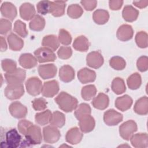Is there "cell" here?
I'll return each instance as SVG.
<instances>
[{
	"label": "cell",
	"mask_w": 148,
	"mask_h": 148,
	"mask_svg": "<svg viewBox=\"0 0 148 148\" xmlns=\"http://www.w3.org/2000/svg\"><path fill=\"white\" fill-rule=\"evenodd\" d=\"M59 108L65 112H71L77 106L78 101L66 92H61L54 99Z\"/></svg>",
	"instance_id": "obj_1"
},
{
	"label": "cell",
	"mask_w": 148,
	"mask_h": 148,
	"mask_svg": "<svg viewBox=\"0 0 148 148\" xmlns=\"http://www.w3.org/2000/svg\"><path fill=\"white\" fill-rule=\"evenodd\" d=\"M25 139L21 143H25L27 146L29 145H39L42 142V135L41 130L38 125L32 124L27 129L25 135Z\"/></svg>",
	"instance_id": "obj_2"
},
{
	"label": "cell",
	"mask_w": 148,
	"mask_h": 148,
	"mask_svg": "<svg viewBox=\"0 0 148 148\" xmlns=\"http://www.w3.org/2000/svg\"><path fill=\"white\" fill-rule=\"evenodd\" d=\"M4 93L5 97L10 100L19 99L24 94V86L22 83L8 84L5 88Z\"/></svg>",
	"instance_id": "obj_3"
},
{
	"label": "cell",
	"mask_w": 148,
	"mask_h": 148,
	"mask_svg": "<svg viewBox=\"0 0 148 148\" xmlns=\"http://www.w3.org/2000/svg\"><path fill=\"white\" fill-rule=\"evenodd\" d=\"M34 55L39 63L54 61L56 56L54 51L46 47H42L34 51Z\"/></svg>",
	"instance_id": "obj_4"
},
{
	"label": "cell",
	"mask_w": 148,
	"mask_h": 148,
	"mask_svg": "<svg viewBox=\"0 0 148 148\" xmlns=\"http://www.w3.org/2000/svg\"><path fill=\"white\" fill-rule=\"evenodd\" d=\"M137 129V124L134 120H128L119 127V134L123 139L129 140Z\"/></svg>",
	"instance_id": "obj_5"
},
{
	"label": "cell",
	"mask_w": 148,
	"mask_h": 148,
	"mask_svg": "<svg viewBox=\"0 0 148 148\" xmlns=\"http://www.w3.org/2000/svg\"><path fill=\"white\" fill-rule=\"evenodd\" d=\"M57 128L51 125L43 128V139L46 143H54L59 140L61 137V133Z\"/></svg>",
	"instance_id": "obj_6"
},
{
	"label": "cell",
	"mask_w": 148,
	"mask_h": 148,
	"mask_svg": "<svg viewBox=\"0 0 148 148\" xmlns=\"http://www.w3.org/2000/svg\"><path fill=\"white\" fill-rule=\"evenodd\" d=\"M25 77V71L20 68L5 74V78L8 84L22 83L24 81Z\"/></svg>",
	"instance_id": "obj_7"
},
{
	"label": "cell",
	"mask_w": 148,
	"mask_h": 148,
	"mask_svg": "<svg viewBox=\"0 0 148 148\" xmlns=\"http://www.w3.org/2000/svg\"><path fill=\"white\" fill-rule=\"evenodd\" d=\"M42 86L41 80L35 76L29 77L25 82L27 91L29 94L32 96L38 95L42 91Z\"/></svg>",
	"instance_id": "obj_8"
},
{
	"label": "cell",
	"mask_w": 148,
	"mask_h": 148,
	"mask_svg": "<svg viewBox=\"0 0 148 148\" xmlns=\"http://www.w3.org/2000/svg\"><path fill=\"white\" fill-rule=\"evenodd\" d=\"M21 136L16 129H10L6 133L5 146L10 148H16L21 143Z\"/></svg>",
	"instance_id": "obj_9"
},
{
	"label": "cell",
	"mask_w": 148,
	"mask_h": 148,
	"mask_svg": "<svg viewBox=\"0 0 148 148\" xmlns=\"http://www.w3.org/2000/svg\"><path fill=\"white\" fill-rule=\"evenodd\" d=\"M123 119V114L113 109L108 110L103 114V121L109 126L117 125L122 121Z\"/></svg>",
	"instance_id": "obj_10"
},
{
	"label": "cell",
	"mask_w": 148,
	"mask_h": 148,
	"mask_svg": "<svg viewBox=\"0 0 148 148\" xmlns=\"http://www.w3.org/2000/svg\"><path fill=\"white\" fill-rule=\"evenodd\" d=\"M59 91V84L57 81L53 80L43 83L42 89V94L43 97L51 98L56 95Z\"/></svg>",
	"instance_id": "obj_11"
},
{
	"label": "cell",
	"mask_w": 148,
	"mask_h": 148,
	"mask_svg": "<svg viewBox=\"0 0 148 148\" xmlns=\"http://www.w3.org/2000/svg\"><path fill=\"white\" fill-rule=\"evenodd\" d=\"M11 115L16 119H22L26 116L28 110L25 106L18 101L12 102L9 107Z\"/></svg>",
	"instance_id": "obj_12"
},
{
	"label": "cell",
	"mask_w": 148,
	"mask_h": 148,
	"mask_svg": "<svg viewBox=\"0 0 148 148\" xmlns=\"http://www.w3.org/2000/svg\"><path fill=\"white\" fill-rule=\"evenodd\" d=\"M103 58L100 52L94 51L89 53L86 57L88 66L94 69L99 68L103 64Z\"/></svg>",
	"instance_id": "obj_13"
},
{
	"label": "cell",
	"mask_w": 148,
	"mask_h": 148,
	"mask_svg": "<svg viewBox=\"0 0 148 148\" xmlns=\"http://www.w3.org/2000/svg\"><path fill=\"white\" fill-rule=\"evenodd\" d=\"M57 68L53 64L40 65L38 67V73L43 79H49L56 76Z\"/></svg>",
	"instance_id": "obj_14"
},
{
	"label": "cell",
	"mask_w": 148,
	"mask_h": 148,
	"mask_svg": "<svg viewBox=\"0 0 148 148\" xmlns=\"http://www.w3.org/2000/svg\"><path fill=\"white\" fill-rule=\"evenodd\" d=\"M79 121L80 130L82 132H90L92 131L95 127V120L94 117L91 116V114L83 116L80 120H79Z\"/></svg>",
	"instance_id": "obj_15"
},
{
	"label": "cell",
	"mask_w": 148,
	"mask_h": 148,
	"mask_svg": "<svg viewBox=\"0 0 148 148\" xmlns=\"http://www.w3.org/2000/svg\"><path fill=\"white\" fill-rule=\"evenodd\" d=\"M134 35L133 28L128 24L121 25L117 29L116 36L121 41H128L132 39Z\"/></svg>",
	"instance_id": "obj_16"
},
{
	"label": "cell",
	"mask_w": 148,
	"mask_h": 148,
	"mask_svg": "<svg viewBox=\"0 0 148 148\" xmlns=\"http://www.w3.org/2000/svg\"><path fill=\"white\" fill-rule=\"evenodd\" d=\"M79 80L82 84L93 82L96 79V73L95 71L87 68H83L77 72Z\"/></svg>",
	"instance_id": "obj_17"
},
{
	"label": "cell",
	"mask_w": 148,
	"mask_h": 148,
	"mask_svg": "<svg viewBox=\"0 0 148 148\" xmlns=\"http://www.w3.org/2000/svg\"><path fill=\"white\" fill-rule=\"evenodd\" d=\"M83 136L81 130L77 127L71 128L66 134V141L71 145H77L80 142Z\"/></svg>",
	"instance_id": "obj_18"
},
{
	"label": "cell",
	"mask_w": 148,
	"mask_h": 148,
	"mask_svg": "<svg viewBox=\"0 0 148 148\" xmlns=\"http://www.w3.org/2000/svg\"><path fill=\"white\" fill-rule=\"evenodd\" d=\"M1 13L2 16L12 21L14 19L17 14L16 6L9 2H5L1 5Z\"/></svg>",
	"instance_id": "obj_19"
},
{
	"label": "cell",
	"mask_w": 148,
	"mask_h": 148,
	"mask_svg": "<svg viewBox=\"0 0 148 148\" xmlns=\"http://www.w3.org/2000/svg\"><path fill=\"white\" fill-rule=\"evenodd\" d=\"M19 11L21 17L26 21L32 19L36 13L34 5L28 2L23 3L20 7Z\"/></svg>",
	"instance_id": "obj_20"
},
{
	"label": "cell",
	"mask_w": 148,
	"mask_h": 148,
	"mask_svg": "<svg viewBox=\"0 0 148 148\" xmlns=\"http://www.w3.org/2000/svg\"><path fill=\"white\" fill-rule=\"evenodd\" d=\"M132 145L136 148H145L148 146V137L146 133H138L130 138Z\"/></svg>",
	"instance_id": "obj_21"
},
{
	"label": "cell",
	"mask_w": 148,
	"mask_h": 148,
	"mask_svg": "<svg viewBox=\"0 0 148 148\" xmlns=\"http://www.w3.org/2000/svg\"><path fill=\"white\" fill-rule=\"evenodd\" d=\"M66 1H50L49 13L54 17H61L65 13Z\"/></svg>",
	"instance_id": "obj_22"
},
{
	"label": "cell",
	"mask_w": 148,
	"mask_h": 148,
	"mask_svg": "<svg viewBox=\"0 0 148 148\" xmlns=\"http://www.w3.org/2000/svg\"><path fill=\"white\" fill-rule=\"evenodd\" d=\"M75 72L73 68L69 65L62 66L59 71V77L61 81L68 83L73 80L75 78Z\"/></svg>",
	"instance_id": "obj_23"
},
{
	"label": "cell",
	"mask_w": 148,
	"mask_h": 148,
	"mask_svg": "<svg viewBox=\"0 0 148 148\" xmlns=\"http://www.w3.org/2000/svg\"><path fill=\"white\" fill-rule=\"evenodd\" d=\"M20 65L25 69H31L37 65V59L30 53L22 54L18 60Z\"/></svg>",
	"instance_id": "obj_24"
},
{
	"label": "cell",
	"mask_w": 148,
	"mask_h": 148,
	"mask_svg": "<svg viewBox=\"0 0 148 148\" xmlns=\"http://www.w3.org/2000/svg\"><path fill=\"white\" fill-rule=\"evenodd\" d=\"M109 99L108 96L102 92H100L98 95L93 98L92 105L94 108L99 110H104L109 105Z\"/></svg>",
	"instance_id": "obj_25"
},
{
	"label": "cell",
	"mask_w": 148,
	"mask_h": 148,
	"mask_svg": "<svg viewBox=\"0 0 148 148\" xmlns=\"http://www.w3.org/2000/svg\"><path fill=\"white\" fill-rule=\"evenodd\" d=\"M133 100L128 95H124L117 98L115 101V106L120 110L124 112L129 109L132 106Z\"/></svg>",
	"instance_id": "obj_26"
},
{
	"label": "cell",
	"mask_w": 148,
	"mask_h": 148,
	"mask_svg": "<svg viewBox=\"0 0 148 148\" xmlns=\"http://www.w3.org/2000/svg\"><path fill=\"white\" fill-rule=\"evenodd\" d=\"M7 40L10 49L13 51H19L24 46V42L21 38L14 33H10L7 37Z\"/></svg>",
	"instance_id": "obj_27"
},
{
	"label": "cell",
	"mask_w": 148,
	"mask_h": 148,
	"mask_svg": "<svg viewBox=\"0 0 148 148\" xmlns=\"http://www.w3.org/2000/svg\"><path fill=\"white\" fill-rule=\"evenodd\" d=\"M134 112L139 115H146L148 113V99L146 96L138 99L134 106Z\"/></svg>",
	"instance_id": "obj_28"
},
{
	"label": "cell",
	"mask_w": 148,
	"mask_h": 148,
	"mask_svg": "<svg viewBox=\"0 0 148 148\" xmlns=\"http://www.w3.org/2000/svg\"><path fill=\"white\" fill-rule=\"evenodd\" d=\"M139 13V11L132 6L126 5L123 10L122 16L125 21L127 22H133L137 19Z\"/></svg>",
	"instance_id": "obj_29"
},
{
	"label": "cell",
	"mask_w": 148,
	"mask_h": 148,
	"mask_svg": "<svg viewBox=\"0 0 148 148\" xmlns=\"http://www.w3.org/2000/svg\"><path fill=\"white\" fill-rule=\"evenodd\" d=\"M42 45L47 47L53 51H56L60 46L58 38L54 35H48L43 37L42 41Z\"/></svg>",
	"instance_id": "obj_30"
},
{
	"label": "cell",
	"mask_w": 148,
	"mask_h": 148,
	"mask_svg": "<svg viewBox=\"0 0 148 148\" xmlns=\"http://www.w3.org/2000/svg\"><path fill=\"white\" fill-rule=\"evenodd\" d=\"M89 41L84 35L77 36L73 43V48L79 51H86L89 49Z\"/></svg>",
	"instance_id": "obj_31"
},
{
	"label": "cell",
	"mask_w": 148,
	"mask_h": 148,
	"mask_svg": "<svg viewBox=\"0 0 148 148\" xmlns=\"http://www.w3.org/2000/svg\"><path fill=\"white\" fill-rule=\"evenodd\" d=\"M94 21L99 25H102L108 22L109 18V14L108 12L104 9H97L92 14Z\"/></svg>",
	"instance_id": "obj_32"
},
{
	"label": "cell",
	"mask_w": 148,
	"mask_h": 148,
	"mask_svg": "<svg viewBox=\"0 0 148 148\" xmlns=\"http://www.w3.org/2000/svg\"><path fill=\"white\" fill-rule=\"evenodd\" d=\"M45 26V20L43 17L39 14H36L29 23V28L34 31H40L43 30Z\"/></svg>",
	"instance_id": "obj_33"
},
{
	"label": "cell",
	"mask_w": 148,
	"mask_h": 148,
	"mask_svg": "<svg viewBox=\"0 0 148 148\" xmlns=\"http://www.w3.org/2000/svg\"><path fill=\"white\" fill-rule=\"evenodd\" d=\"M50 123L57 128H61L65 125V116L62 112L56 111L51 114Z\"/></svg>",
	"instance_id": "obj_34"
},
{
	"label": "cell",
	"mask_w": 148,
	"mask_h": 148,
	"mask_svg": "<svg viewBox=\"0 0 148 148\" xmlns=\"http://www.w3.org/2000/svg\"><path fill=\"white\" fill-rule=\"evenodd\" d=\"M112 90L117 95L124 93L126 90V87L124 80L121 77L114 78L112 83Z\"/></svg>",
	"instance_id": "obj_35"
},
{
	"label": "cell",
	"mask_w": 148,
	"mask_h": 148,
	"mask_svg": "<svg viewBox=\"0 0 148 148\" xmlns=\"http://www.w3.org/2000/svg\"><path fill=\"white\" fill-rule=\"evenodd\" d=\"M97 94V88L93 84L83 87L81 91L82 98L85 101H90L94 98Z\"/></svg>",
	"instance_id": "obj_36"
},
{
	"label": "cell",
	"mask_w": 148,
	"mask_h": 148,
	"mask_svg": "<svg viewBox=\"0 0 148 148\" xmlns=\"http://www.w3.org/2000/svg\"><path fill=\"white\" fill-rule=\"evenodd\" d=\"M51 114L52 113L50 110H46L43 112L37 113L35 116V121L40 125H46L50 123Z\"/></svg>",
	"instance_id": "obj_37"
},
{
	"label": "cell",
	"mask_w": 148,
	"mask_h": 148,
	"mask_svg": "<svg viewBox=\"0 0 148 148\" xmlns=\"http://www.w3.org/2000/svg\"><path fill=\"white\" fill-rule=\"evenodd\" d=\"M127 83L128 87L131 90H136L139 88L142 83V78L140 75L135 72L130 75L127 80Z\"/></svg>",
	"instance_id": "obj_38"
},
{
	"label": "cell",
	"mask_w": 148,
	"mask_h": 148,
	"mask_svg": "<svg viewBox=\"0 0 148 148\" xmlns=\"http://www.w3.org/2000/svg\"><path fill=\"white\" fill-rule=\"evenodd\" d=\"M75 111V116L76 118L79 120L84 116L91 114V109L89 105L86 103H80L76 108Z\"/></svg>",
	"instance_id": "obj_39"
},
{
	"label": "cell",
	"mask_w": 148,
	"mask_h": 148,
	"mask_svg": "<svg viewBox=\"0 0 148 148\" xmlns=\"http://www.w3.org/2000/svg\"><path fill=\"white\" fill-rule=\"evenodd\" d=\"M83 13V9L78 4H72L68 6L67 9V14L68 16L74 19L80 17Z\"/></svg>",
	"instance_id": "obj_40"
},
{
	"label": "cell",
	"mask_w": 148,
	"mask_h": 148,
	"mask_svg": "<svg viewBox=\"0 0 148 148\" xmlns=\"http://www.w3.org/2000/svg\"><path fill=\"white\" fill-rule=\"evenodd\" d=\"M109 65L113 69L120 71L125 68L126 62L122 57L119 56H114L110 59Z\"/></svg>",
	"instance_id": "obj_41"
},
{
	"label": "cell",
	"mask_w": 148,
	"mask_h": 148,
	"mask_svg": "<svg viewBox=\"0 0 148 148\" xmlns=\"http://www.w3.org/2000/svg\"><path fill=\"white\" fill-rule=\"evenodd\" d=\"M14 31L22 38H25L28 35V31L26 28V25L20 20L15 21L14 24Z\"/></svg>",
	"instance_id": "obj_42"
},
{
	"label": "cell",
	"mask_w": 148,
	"mask_h": 148,
	"mask_svg": "<svg viewBox=\"0 0 148 148\" xmlns=\"http://www.w3.org/2000/svg\"><path fill=\"white\" fill-rule=\"evenodd\" d=\"M135 42L137 46L140 48L147 47V34L145 31L138 32L135 36Z\"/></svg>",
	"instance_id": "obj_43"
},
{
	"label": "cell",
	"mask_w": 148,
	"mask_h": 148,
	"mask_svg": "<svg viewBox=\"0 0 148 148\" xmlns=\"http://www.w3.org/2000/svg\"><path fill=\"white\" fill-rule=\"evenodd\" d=\"M58 40L64 45H69L72 42V37L68 31L64 29H60L59 31Z\"/></svg>",
	"instance_id": "obj_44"
},
{
	"label": "cell",
	"mask_w": 148,
	"mask_h": 148,
	"mask_svg": "<svg viewBox=\"0 0 148 148\" xmlns=\"http://www.w3.org/2000/svg\"><path fill=\"white\" fill-rule=\"evenodd\" d=\"M2 68L3 71L10 72L17 69V64L15 61L11 59H4L1 62Z\"/></svg>",
	"instance_id": "obj_45"
},
{
	"label": "cell",
	"mask_w": 148,
	"mask_h": 148,
	"mask_svg": "<svg viewBox=\"0 0 148 148\" xmlns=\"http://www.w3.org/2000/svg\"><path fill=\"white\" fill-rule=\"evenodd\" d=\"M47 102L43 98H35L32 101V105L34 110L40 111L45 110L47 108Z\"/></svg>",
	"instance_id": "obj_46"
},
{
	"label": "cell",
	"mask_w": 148,
	"mask_h": 148,
	"mask_svg": "<svg viewBox=\"0 0 148 148\" xmlns=\"http://www.w3.org/2000/svg\"><path fill=\"white\" fill-rule=\"evenodd\" d=\"M72 54V49L68 46H61L57 51V55L58 57L62 60H66L69 58Z\"/></svg>",
	"instance_id": "obj_47"
},
{
	"label": "cell",
	"mask_w": 148,
	"mask_h": 148,
	"mask_svg": "<svg viewBox=\"0 0 148 148\" xmlns=\"http://www.w3.org/2000/svg\"><path fill=\"white\" fill-rule=\"evenodd\" d=\"M36 9L38 12L42 15H45L49 13L50 9V1H42L36 5Z\"/></svg>",
	"instance_id": "obj_48"
},
{
	"label": "cell",
	"mask_w": 148,
	"mask_h": 148,
	"mask_svg": "<svg viewBox=\"0 0 148 148\" xmlns=\"http://www.w3.org/2000/svg\"><path fill=\"white\" fill-rule=\"evenodd\" d=\"M136 66L138 70L142 72H145L148 69V58L147 56L140 57L136 62Z\"/></svg>",
	"instance_id": "obj_49"
},
{
	"label": "cell",
	"mask_w": 148,
	"mask_h": 148,
	"mask_svg": "<svg viewBox=\"0 0 148 148\" xmlns=\"http://www.w3.org/2000/svg\"><path fill=\"white\" fill-rule=\"evenodd\" d=\"M12 29L11 22L5 18H1L0 20V33L2 35L8 34Z\"/></svg>",
	"instance_id": "obj_50"
},
{
	"label": "cell",
	"mask_w": 148,
	"mask_h": 148,
	"mask_svg": "<svg viewBox=\"0 0 148 148\" xmlns=\"http://www.w3.org/2000/svg\"><path fill=\"white\" fill-rule=\"evenodd\" d=\"M32 124H33V123L27 120H21L18 123V130L21 134L24 135L28 127Z\"/></svg>",
	"instance_id": "obj_51"
},
{
	"label": "cell",
	"mask_w": 148,
	"mask_h": 148,
	"mask_svg": "<svg viewBox=\"0 0 148 148\" xmlns=\"http://www.w3.org/2000/svg\"><path fill=\"white\" fill-rule=\"evenodd\" d=\"M80 3L82 5L85 10L87 11H91L94 10L97 5V1H82Z\"/></svg>",
	"instance_id": "obj_52"
},
{
	"label": "cell",
	"mask_w": 148,
	"mask_h": 148,
	"mask_svg": "<svg viewBox=\"0 0 148 148\" xmlns=\"http://www.w3.org/2000/svg\"><path fill=\"white\" fill-rule=\"evenodd\" d=\"M123 4V1H117V0H112L109 1V8L112 10H119Z\"/></svg>",
	"instance_id": "obj_53"
},
{
	"label": "cell",
	"mask_w": 148,
	"mask_h": 148,
	"mask_svg": "<svg viewBox=\"0 0 148 148\" xmlns=\"http://www.w3.org/2000/svg\"><path fill=\"white\" fill-rule=\"evenodd\" d=\"M132 3L135 6L140 9H142V8H146L147 6L148 1L146 0V1H133Z\"/></svg>",
	"instance_id": "obj_54"
},
{
	"label": "cell",
	"mask_w": 148,
	"mask_h": 148,
	"mask_svg": "<svg viewBox=\"0 0 148 148\" xmlns=\"http://www.w3.org/2000/svg\"><path fill=\"white\" fill-rule=\"evenodd\" d=\"M8 46L5 39L3 36L0 37V49L1 51H5L7 50Z\"/></svg>",
	"instance_id": "obj_55"
}]
</instances>
